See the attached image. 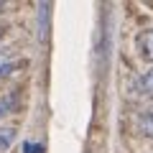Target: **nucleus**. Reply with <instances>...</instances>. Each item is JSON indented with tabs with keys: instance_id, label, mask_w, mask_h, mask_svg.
<instances>
[{
	"instance_id": "nucleus-1",
	"label": "nucleus",
	"mask_w": 153,
	"mask_h": 153,
	"mask_svg": "<svg viewBox=\"0 0 153 153\" xmlns=\"http://www.w3.org/2000/svg\"><path fill=\"white\" fill-rule=\"evenodd\" d=\"M135 49L140 54V59L153 64V28H146V31H140L135 36Z\"/></svg>"
},
{
	"instance_id": "nucleus-2",
	"label": "nucleus",
	"mask_w": 153,
	"mask_h": 153,
	"mask_svg": "<svg viewBox=\"0 0 153 153\" xmlns=\"http://www.w3.org/2000/svg\"><path fill=\"white\" fill-rule=\"evenodd\" d=\"M18 133L16 128H0V153H8L13 148V143H16Z\"/></svg>"
},
{
	"instance_id": "nucleus-3",
	"label": "nucleus",
	"mask_w": 153,
	"mask_h": 153,
	"mask_svg": "<svg viewBox=\"0 0 153 153\" xmlns=\"http://www.w3.org/2000/svg\"><path fill=\"white\" fill-rule=\"evenodd\" d=\"M13 107H16V94H3V97H0V120H3Z\"/></svg>"
},
{
	"instance_id": "nucleus-4",
	"label": "nucleus",
	"mask_w": 153,
	"mask_h": 153,
	"mask_svg": "<svg viewBox=\"0 0 153 153\" xmlns=\"http://www.w3.org/2000/svg\"><path fill=\"white\" fill-rule=\"evenodd\" d=\"M138 89H143V92H148V94H153V69H148L146 74L138 79Z\"/></svg>"
},
{
	"instance_id": "nucleus-5",
	"label": "nucleus",
	"mask_w": 153,
	"mask_h": 153,
	"mask_svg": "<svg viewBox=\"0 0 153 153\" xmlns=\"http://www.w3.org/2000/svg\"><path fill=\"white\" fill-rule=\"evenodd\" d=\"M140 128H143V133L153 135V110H148V112L140 115Z\"/></svg>"
},
{
	"instance_id": "nucleus-6",
	"label": "nucleus",
	"mask_w": 153,
	"mask_h": 153,
	"mask_svg": "<svg viewBox=\"0 0 153 153\" xmlns=\"http://www.w3.org/2000/svg\"><path fill=\"white\" fill-rule=\"evenodd\" d=\"M10 69H13V61H10V56H8L3 49H0V74H5V71H10Z\"/></svg>"
}]
</instances>
